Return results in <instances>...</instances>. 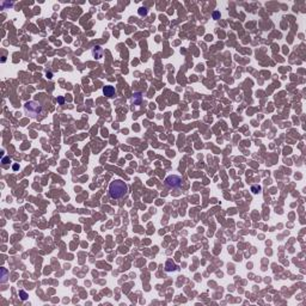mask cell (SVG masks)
<instances>
[{
  "label": "cell",
  "mask_w": 306,
  "mask_h": 306,
  "mask_svg": "<svg viewBox=\"0 0 306 306\" xmlns=\"http://www.w3.org/2000/svg\"><path fill=\"white\" fill-rule=\"evenodd\" d=\"M127 190H128V187L122 179H115L109 185V195L114 200H118V198L123 197Z\"/></svg>",
  "instance_id": "obj_1"
},
{
  "label": "cell",
  "mask_w": 306,
  "mask_h": 306,
  "mask_svg": "<svg viewBox=\"0 0 306 306\" xmlns=\"http://www.w3.org/2000/svg\"><path fill=\"white\" fill-rule=\"evenodd\" d=\"M24 111L31 117H36L42 112V105L36 101H29L24 105Z\"/></svg>",
  "instance_id": "obj_2"
},
{
  "label": "cell",
  "mask_w": 306,
  "mask_h": 306,
  "mask_svg": "<svg viewBox=\"0 0 306 306\" xmlns=\"http://www.w3.org/2000/svg\"><path fill=\"white\" fill-rule=\"evenodd\" d=\"M182 177L177 176V175H171L169 177H166L165 179V184L169 187V188H174V189H177V188H181L182 185Z\"/></svg>",
  "instance_id": "obj_3"
},
{
  "label": "cell",
  "mask_w": 306,
  "mask_h": 306,
  "mask_svg": "<svg viewBox=\"0 0 306 306\" xmlns=\"http://www.w3.org/2000/svg\"><path fill=\"white\" fill-rule=\"evenodd\" d=\"M92 55H93V58H96V59H101L102 56H103V49H102L99 45H94L93 48H92Z\"/></svg>",
  "instance_id": "obj_4"
},
{
  "label": "cell",
  "mask_w": 306,
  "mask_h": 306,
  "mask_svg": "<svg viewBox=\"0 0 306 306\" xmlns=\"http://www.w3.org/2000/svg\"><path fill=\"white\" fill-rule=\"evenodd\" d=\"M103 93L107 96V97H114L115 93H116V91H115V87L114 86H104V89H103Z\"/></svg>",
  "instance_id": "obj_5"
},
{
  "label": "cell",
  "mask_w": 306,
  "mask_h": 306,
  "mask_svg": "<svg viewBox=\"0 0 306 306\" xmlns=\"http://www.w3.org/2000/svg\"><path fill=\"white\" fill-rule=\"evenodd\" d=\"M141 99H142V96H141V93H140V92H135V93L133 94L132 101H133V103H134L135 105H139L140 103H141Z\"/></svg>",
  "instance_id": "obj_6"
},
{
  "label": "cell",
  "mask_w": 306,
  "mask_h": 306,
  "mask_svg": "<svg viewBox=\"0 0 306 306\" xmlns=\"http://www.w3.org/2000/svg\"><path fill=\"white\" fill-rule=\"evenodd\" d=\"M177 269V265L175 264L172 261H167L166 264H165V270L166 271H175Z\"/></svg>",
  "instance_id": "obj_7"
},
{
  "label": "cell",
  "mask_w": 306,
  "mask_h": 306,
  "mask_svg": "<svg viewBox=\"0 0 306 306\" xmlns=\"http://www.w3.org/2000/svg\"><path fill=\"white\" fill-rule=\"evenodd\" d=\"M0 270H1V278H3L1 279V283H5L7 280V270L5 268H1Z\"/></svg>",
  "instance_id": "obj_8"
},
{
  "label": "cell",
  "mask_w": 306,
  "mask_h": 306,
  "mask_svg": "<svg viewBox=\"0 0 306 306\" xmlns=\"http://www.w3.org/2000/svg\"><path fill=\"white\" fill-rule=\"evenodd\" d=\"M19 297H21L22 300H26L28 299V294L25 291H19Z\"/></svg>",
  "instance_id": "obj_9"
},
{
  "label": "cell",
  "mask_w": 306,
  "mask_h": 306,
  "mask_svg": "<svg viewBox=\"0 0 306 306\" xmlns=\"http://www.w3.org/2000/svg\"><path fill=\"white\" fill-rule=\"evenodd\" d=\"M147 12H148V11H147L146 7H140L139 8V14L140 16H146Z\"/></svg>",
  "instance_id": "obj_10"
},
{
  "label": "cell",
  "mask_w": 306,
  "mask_h": 306,
  "mask_svg": "<svg viewBox=\"0 0 306 306\" xmlns=\"http://www.w3.org/2000/svg\"><path fill=\"white\" fill-rule=\"evenodd\" d=\"M260 190H261V187H260V185H252V187H251V191H252L254 194H257Z\"/></svg>",
  "instance_id": "obj_11"
},
{
  "label": "cell",
  "mask_w": 306,
  "mask_h": 306,
  "mask_svg": "<svg viewBox=\"0 0 306 306\" xmlns=\"http://www.w3.org/2000/svg\"><path fill=\"white\" fill-rule=\"evenodd\" d=\"M3 163H4V164L11 163V159H10V158H3Z\"/></svg>",
  "instance_id": "obj_12"
},
{
  "label": "cell",
  "mask_w": 306,
  "mask_h": 306,
  "mask_svg": "<svg viewBox=\"0 0 306 306\" xmlns=\"http://www.w3.org/2000/svg\"><path fill=\"white\" fill-rule=\"evenodd\" d=\"M219 16H220L219 12H214V13H213V17H214V19H218V18H219Z\"/></svg>",
  "instance_id": "obj_13"
},
{
  "label": "cell",
  "mask_w": 306,
  "mask_h": 306,
  "mask_svg": "<svg viewBox=\"0 0 306 306\" xmlns=\"http://www.w3.org/2000/svg\"><path fill=\"white\" fill-rule=\"evenodd\" d=\"M58 101H59V103H60V104H62V103H63V98H62V97H60L59 99H58Z\"/></svg>",
  "instance_id": "obj_14"
},
{
  "label": "cell",
  "mask_w": 306,
  "mask_h": 306,
  "mask_svg": "<svg viewBox=\"0 0 306 306\" xmlns=\"http://www.w3.org/2000/svg\"><path fill=\"white\" fill-rule=\"evenodd\" d=\"M52 75L53 74L50 73V72H47V76H48V78H52Z\"/></svg>",
  "instance_id": "obj_15"
}]
</instances>
